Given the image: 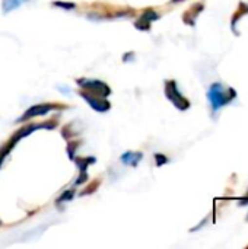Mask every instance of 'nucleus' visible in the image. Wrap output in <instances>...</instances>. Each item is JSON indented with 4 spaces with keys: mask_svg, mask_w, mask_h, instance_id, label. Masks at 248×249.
<instances>
[{
    "mask_svg": "<svg viewBox=\"0 0 248 249\" xmlns=\"http://www.w3.org/2000/svg\"><path fill=\"white\" fill-rule=\"evenodd\" d=\"M206 98L210 104V109L213 114H216L219 109H222L224 107L232 104L237 98L238 93L234 88L231 86H225L221 82H213L206 93Z\"/></svg>",
    "mask_w": 248,
    "mask_h": 249,
    "instance_id": "1",
    "label": "nucleus"
},
{
    "mask_svg": "<svg viewBox=\"0 0 248 249\" xmlns=\"http://www.w3.org/2000/svg\"><path fill=\"white\" fill-rule=\"evenodd\" d=\"M164 92H165V96L167 99L180 111H187L190 107H191V102L180 92L178 89V85L174 79H168L165 80V88H164Z\"/></svg>",
    "mask_w": 248,
    "mask_h": 249,
    "instance_id": "2",
    "label": "nucleus"
},
{
    "mask_svg": "<svg viewBox=\"0 0 248 249\" xmlns=\"http://www.w3.org/2000/svg\"><path fill=\"white\" fill-rule=\"evenodd\" d=\"M77 83L86 92H89L92 95H96V96H101V98H107L111 93L110 86L107 83L101 82V80H95V79H79Z\"/></svg>",
    "mask_w": 248,
    "mask_h": 249,
    "instance_id": "3",
    "label": "nucleus"
},
{
    "mask_svg": "<svg viewBox=\"0 0 248 249\" xmlns=\"http://www.w3.org/2000/svg\"><path fill=\"white\" fill-rule=\"evenodd\" d=\"M80 96L95 109V111H99V112H105V111H108L110 109V102L107 101V99H104V98H101V96H96V95H92V93H89V92H82L80 93Z\"/></svg>",
    "mask_w": 248,
    "mask_h": 249,
    "instance_id": "4",
    "label": "nucleus"
},
{
    "mask_svg": "<svg viewBox=\"0 0 248 249\" xmlns=\"http://www.w3.org/2000/svg\"><path fill=\"white\" fill-rule=\"evenodd\" d=\"M54 108H58V107L54 105V104H39V105H34V107H31V108L19 118V123L23 121V120H29V118H32V117L44 115V114L50 112V111L54 109Z\"/></svg>",
    "mask_w": 248,
    "mask_h": 249,
    "instance_id": "5",
    "label": "nucleus"
},
{
    "mask_svg": "<svg viewBox=\"0 0 248 249\" xmlns=\"http://www.w3.org/2000/svg\"><path fill=\"white\" fill-rule=\"evenodd\" d=\"M247 13H248V3H246V1H240V3H238L237 10L234 12L232 18H231V29L234 31V34H235V35H240V32L237 31V23H238V20H240V19H243Z\"/></svg>",
    "mask_w": 248,
    "mask_h": 249,
    "instance_id": "6",
    "label": "nucleus"
},
{
    "mask_svg": "<svg viewBox=\"0 0 248 249\" xmlns=\"http://www.w3.org/2000/svg\"><path fill=\"white\" fill-rule=\"evenodd\" d=\"M156 19H159V15L156 12H153L152 9H148L142 15V18L139 19V22H136V26H137V29H149L151 22L152 20H156Z\"/></svg>",
    "mask_w": 248,
    "mask_h": 249,
    "instance_id": "7",
    "label": "nucleus"
},
{
    "mask_svg": "<svg viewBox=\"0 0 248 249\" xmlns=\"http://www.w3.org/2000/svg\"><path fill=\"white\" fill-rule=\"evenodd\" d=\"M142 158H143V155L140 152H126L121 156V162L129 166H137L139 162L142 160Z\"/></svg>",
    "mask_w": 248,
    "mask_h": 249,
    "instance_id": "8",
    "label": "nucleus"
},
{
    "mask_svg": "<svg viewBox=\"0 0 248 249\" xmlns=\"http://www.w3.org/2000/svg\"><path fill=\"white\" fill-rule=\"evenodd\" d=\"M26 0H3V12L4 13H9L10 10H15L18 9L22 3H25Z\"/></svg>",
    "mask_w": 248,
    "mask_h": 249,
    "instance_id": "9",
    "label": "nucleus"
},
{
    "mask_svg": "<svg viewBox=\"0 0 248 249\" xmlns=\"http://www.w3.org/2000/svg\"><path fill=\"white\" fill-rule=\"evenodd\" d=\"M203 9H205L203 3H196L194 6H191V7H190V10L193 12V18H194V20H196L197 15H199V13H200ZM189 13H190V12H186V13H184V22L190 25V20H189Z\"/></svg>",
    "mask_w": 248,
    "mask_h": 249,
    "instance_id": "10",
    "label": "nucleus"
},
{
    "mask_svg": "<svg viewBox=\"0 0 248 249\" xmlns=\"http://www.w3.org/2000/svg\"><path fill=\"white\" fill-rule=\"evenodd\" d=\"M155 160H156V166H162L164 163L168 162V159H167L164 155H161V153H156V155H155Z\"/></svg>",
    "mask_w": 248,
    "mask_h": 249,
    "instance_id": "11",
    "label": "nucleus"
},
{
    "mask_svg": "<svg viewBox=\"0 0 248 249\" xmlns=\"http://www.w3.org/2000/svg\"><path fill=\"white\" fill-rule=\"evenodd\" d=\"M246 206H248V190L247 193L244 194V197H241L238 200V207H246Z\"/></svg>",
    "mask_w": 248,
    "mask_h": 249,
    "instance_id": "12",
    "label": "nucleus"
},
{
    "mask_svg": "<svg viewBox=\"0 0 248 249\" xmlns=\"http://www.w3.org/2000/svg\"><path fill=\"white\" fill-rule=\"evenodd\" d=\"M54 4H56V6L66 7V9H73V7H75V4H73V3H60V1H56Z\"/></svg>",
    "mask_w": 248,
    "mask_h": 249,
    "instance_id": "13",
    "label": "nucleus"
},
{
    "mask_svg": "<svg viewBox=\"0 0 248 249\" xmlns=\"http://www.w3.org/2000/svg\"><path fill=\"white\" fill-rule=\"evenodd\" d=\"M72 197H73V191H70V190H69V191H67L61 198H58V203H60V201H64V200H70Z\"/></svg>",
    "mask_w": 248,
    "mask_h": 249,
    "instance_id": "14",
    "label": "nucleus"
},
{
    "mask_svg": "<svg viewBox=\"0 0 248 249\" xmlns=\"http://www.w3.org/2000/svg\"><path fill=\"white\" fill-rule=\"evenodd\" d=\"M246 222H248V214H247V216H246Z\"/></svg>",
    "mask_w": 248,
    "mask_h": 249,
    "instance_id": "15",
    "label": "nucleus"
}]
</instances>
